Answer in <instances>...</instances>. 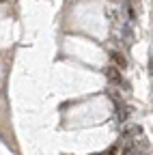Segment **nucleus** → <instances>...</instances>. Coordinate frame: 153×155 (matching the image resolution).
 <instances>
[{
	"label": "nucleus",
	"mask_w": 153,
	"mask_h": 155,
	"mask_svg": "<svg viewBox=\"0 0 153 155\" xmlns=\"http://www.w3.org/2000/svg\"><path fill=\"white\" fill-rule=\"evenodd\" d=\"M110 58H112V63L117 65V69H119V71L127 67V61H125V56H123L121 52H112V54H110Z\"/></svg>",
	"instance_id": "obj_2"
},
{
	"label": "nucleus",
	"mask_w": 153,
	"mask_h": 155,
	"mask_svg": "<svg viewBox=\"0 0 153 155\" xmlns=\"http://www.w3.org/2000/svg\"><path fill=\"white\" fill-rule=\"evenodd\" d=\"M106 75H108V80H110V82H114V84H123V75H121V71L114 67V65L106 69Z\"/></svg>",
	"instance_id": "obj_1"
},
{
	"label": "nucleus",
	"mask_w": 153,
	"mask_h": 155,
	"mask_svg": "<svg viewBox=\"0 0 153 155\" xmlns=\"http://www.w3.org/2000/svg\"><path fill=\"white\" fill-rule=\"evenodd\" d=\"M110 2H112V0H110ZM114 2H119V0H114Z\"/></svg>",
	"instance_id": "obj_3"
}]
</instances>
